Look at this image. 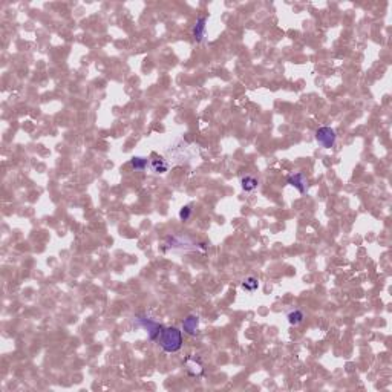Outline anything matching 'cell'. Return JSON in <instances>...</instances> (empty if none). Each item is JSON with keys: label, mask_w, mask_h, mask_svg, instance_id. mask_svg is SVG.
<instances>
[{"label": "cell", "mask_w": 392, "mask_h": 392, "mask_svg": "<svg viewBox=\"0 0 392 392\" xmlns=\"http://www.w3.org/2000/svg\"><path fill=\"white\" fill-rule=\"evenodd\" d=\"M149 159L147 158H144V156H133L132 159H131V166H132V169L135 170V172H144L147 169V166H149Z\"/></svg>", "instance_id": "13"}, {"label": "cell", "mask_w": 392, "mask_h": 392, "mask_svg": "<svg viewBox=\"0 0 392 392\" xmlns=\"http://www.w3.org/2000/svg\"><path fill=\"white\" fill-rule=\"evenodd\" d=\"M149 167L153 173L156 175H164V173H167L169 169H170V162L167 159H164L161 156L158 158H153L150 162H149Z\"/></svg>", "instance_id": "9"}, {"label": "cell", "mask_w": 392, "mask_h": 392, "mask_svg": "<svg viewBox=\"0 0 392 392\" xmlns=\"http://www.w3.org/2000/svg\"><path fill=\"white\" fill-rule=\"evenodd\" d=\"M182 331L189 336H196L199 333V316L189 314L182 320Z\"/></svg>", "instance_id": "7"}, {"label": "cell", "mask_w": 392, "mask_h": 392, "mask_svg": "<svg viewBox=\"0 0 392 392\" xmlns=\"http://www.w3.org/2000/svg\"><path fill=\"white\" fill-rule=\"evenodd\" d=\"M241 286H242V290L247 291V293H255V291H258V288H259V279L255 277V276H247V277L242 279Z\"/></svg>", "instance_id": "12"}, {"label": "cell", "mask_w": 392, "mask_h": 392, "mask_svg": "<svg viewBox=\"0 0 392 392\" xmlns=\"http://www.w3.org/2000/svg\"><path fill=\"white\" fill-rule=\"evenodd\" d=\"M207 22H209L207 15H199L196 18V22L192 28V37L196 43H202L205 37H207Z\"/></svg>", "instance_id": "5"}, {"label": "cell", "mask_w": 392, "mask_h": 392, "mask_svg": "<svg viewBox=\"0 0 392 392\" xmlns=\"http://www.w3.org/2000/svg\"><path fill=\"white\" fill-rule=\"evenodd\" d=\"M184 368L187 371V374L190 377H202L204 376V365L202 360L196 356H190L184 360Z\"/></svg>", "instance_id": "6"}, {"label": "cell", "mask_w": 392, "mask_h": 392, "mask_svg": "<svg viewBox=\"0 0 392 392\" xmlns=\"http://www.w3.org/2000/svg\"><path fill=\"white\" fill-rule=\"evenodd\" d=\"M286 182L291 185V187H294L299 193H305L306 192V187H308V182H306V176L305 173L302 172H297V173H293L286 178Z\"/></svg>", "instance_id": "8"}, {"label": "cell", "mask_w": 392, "mask_h": 392, "mask_svg": "<svg viewBox=\"0 0 392 392\" xmlns=\"http://www.w3.org/2000/svg\"><path fill=\"white\" fill-rule=\"evenodd\" d=\"M190 216H192V207H190V205H184V207H181V210H179V219H181L182 222H187V221L190 219Z\"/></svg>", "instance_id": "14"}, {"label": "cell", "mask_w": 392, "mask_h": 392, "mask_svg": "<svg viewBox=\"0 0 392 392\" xmlns=\"http://www.w3.org/2000/svg\"><path fill=\"white\" fill-rule=\"evenodd\" d=\"M316 141L323 149H333L337 141V133L333 128L322 126L316 131Z\"/></svg>", "instance_id": "4"}, {"label": "cell", "mask_w": 392, "mask_h": 392, "mask_svg": "<svg viewBox=\"0 0 392 392\" xmlns=\"http://www.w3.org/2000/svg\"><path fill=\"white\" fill-rule=\"evenodd\" d=\"M241 187H242L244 192L252 193V192H255L259 187V179L252 176V175H245V176L241 178Z\"/></svg>", "instance_id": "10"}, {"label": "cell", "mask_w": 392, "mask_h": 392, "mask_svg": "<svg viewBox=\"0 0 392 392\" xmlns=\"http://www.w3.org/2000/svg\"><path fill=\"white\" fill-rule=\"evenodd\" d=\"M135 322H136L138 326H141L142 329H146V333H147V336H149V339L152 342L158 340V337H159V334L162 331V328H164L159 322H156L155 319H152L149 316H144V314L136 316Z\"/></svg>", "instance_id": "3"}, {"label": "cell", "mask_w": 392, "mask_h": 392, "mask_svg": "<svg viewBox=\"0 0 392 392\" xmlns=\"http://www.w3.org/2000/svg\"><path fill=\"white\" fill-rule=\"evenodd\" d=\"M209 249L207 244L196 242L189 236L182 235H170L166 239V244L162 245V252L169 250H179V252H205Z\"/></svg>", "instance_id": "1"}, {"label": "cell", "mask_w": 392, "mask_h": 392, "mask_svg": "<svg viewBox=\"0 0 392 392\" xmlns=\"http://www.w3.org/2000/svg\"><path fill=\"white\" fill-rule=\"evenodd\" d=\"M286 320H288V323L293 325V326H299L305 320V313L299 308H294V309H291V311H288Z\"/></svg>", "instance_id": "11"}, {"label": "cell", "mask_w": 392, "mask_h": 392, "mask_svg": "<svg viewBox=\"0 0 392 392\" xmlns=\"http://www.w3.org/2000/svg\"><path fill=\"white\" fill-rule=\"evenodd\" d=\"M159 348L167 354H175L182 348V331L176 326H164L158 337Z\"/></svg>", "instance_id": "2"}]
</instances>
